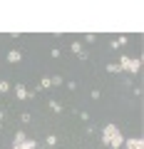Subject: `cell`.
Wrapping results in <instances>:
<instances>
[{
  "mask_svg": "<svg viewBox=\"0 0 144 149\" xmlns=\"http://www.w3.org/2000/svg\"><path fill=\"white\" fill-rule=\"evenodd\" d=\"M102 144H104V147H109V149L124 147L122 129H119L117 124H104V129H102Z\"/></svg>",
  "mask_w": 144,
  "mask_h": 149,
  "instance_id": "6da1fadb",
  "label": "cell"
},
{
  "mask_svg": "<svg viewBox=\"0 0 144 149\" xmlns=\"http://www.w3.org/2000/svg\"><path fill=\"white\" fill-rule=\"evenodd\" d=\"M119 70H122V72H129V74H137L139 70H142V60L139 57H127V55H124V57H119Z\"/></svg>",
  "mask_w": 144,
  "mask_h": 149,
  "instance_id": "7a4b0ae2",
  "label": "cell"
},
{
  "mask_svg": "<svg viewBox=\"0 0 144 149\" xmlns=\"http://www.w3.org/2000/svg\"><path fill=\"white\" fill-rule=\"evenodd\" d=\"M124 149H144V139H142V137L124 139Z\"/></svg>",
  "mask_w": 144,
  "mask_h": 149,
  "instance_id": "3957f363",
  "label": "cell"
},
{
  "mask_svg": "<svg viewBox=\"0 0 144 149\" xmlns=\"http://www.w3.org/2000/svg\"><path fill=\"white\" fill-rule=\"evenodd\" d=\"M13 95H15L17 100H27V87H25V85H20V82H17V85L13 87Z\"/></svg>",
  "mask_w": 144,
  "mask_h": 149,
  "instance_id": "277c9868",
  "label": "cell"
},
{
  "mask_svg": "<svg viewBox=\"0 0 144 149\" xmlns=\"http://www.w3.org/2000/svg\"><path fill=\"white\" fill-rule=\"evenodd\" d=\"M20 60H22V52H20V50H10V52H8V62H10V65H17Z\"/></svg>",
  "mask_w": 144,
  "mask_h": 149,
  "instance_id": "5b68a950",
  "label": "cell"
},
{
  "mask_svg": "<svg viewBox=\"0 0 144 149\" xmlns=\"http://www.w3.org/2000/svg\"><path fill=\"white\" fill-rule=\"evenodd\" d=\"M127 40H129L127 35H119L117 40H112V45H109V47H112V50H117V47H124V45H127Z\"/></svg>",
  "mask_w": 144,
  "mask_h": 149,
  "instance_id": "8992f818",
  "label": "cell"
},
{
  "mask_svg": "<svg viewBox=\"0 0 144 149\" xmlns=\"http://www.w3.org/2000/svg\"><path fill=\"white\" fill-rule=\"evenodd\" d=\"M35 147H38V142H35V139H25L22 144H17V147H13V149H35Z\"/></svg>",
  "mask_w": 144,
  "mask_h": 149,
  "instance_id": "52a82bcc",
  "label": "cell"
},
{
  "mask_svg": "<svg viewBox=\"0 0 144 149\" xmlns=\"http://www.w3.org/2000/svg\"><path fill=\"white\" fill-rule=\"evenodd\" d=\"M47 104H50V112H55V114H60V112H62V104H60L57 100H50Z\"/></svg>",
  "mask_w": 144,
  "mask_h": 149,
  "instance_id": "ba28073f",
  "label": "cell"
},
{
  "mask_svg": "<svg viewBox=\"0 0 144 149\" xmlns=\"http://www.w3.org/2000/svg\"><path fill=\"white\" fill-rule=\"evenodd\" d=\"M10 90H13V85H10V82H8V80H0V95H8Z\"/></svg>",
  "mask_w": 144,
  "mask_h": 149,
  "instance_id": "9c48e42d",
  "label": "cell"
},
{
  "mask_svg": "<svg viewBox=\"0 0 144 149\" xmlns=\"http://www.w3.org/2000/svg\"><path fill=\"white\" fill-rule=\"evenodd\" d=\"M50 85H52V87L65 85V77H60V74H52V77H50Z\"/></svg>",
  "mask_w": 144,
  "mask_h": 149,
  "instance_id": "30bf717a",
  "label": "cell"
},
{
  "mask_svg": "<svg viewBox=\"0 0 144 149\" xmlns=\"http://www.w3.org/2000/svg\"><path fill=\"white\" fill-rule=\"evenodd\" d=\"M70 50H72V52H75L77 57H80V55L85 52V47H82V42H72V45H70Z\"/></svg>",
  "mask_w": 144,
  "mask_h": 149,
  "instance_id": "8fae6325",
  "label": "cell"
},
{
  "mask_svg": "<svg viewBox=\"0 0 144 149\" xmlns=\"http://www.w3.org/2000/svg\"><path fill=\"white\" fill-rule=\"evenodd\" d=\"M25 132H15V139H13V147H17V144H22V142H25Z\"/></svg>",
  "mask_w": 144,
  "mask_h": 149,
  "instance_id": "7c38bea8",
  "label": "cell"
},
{
  "mask_svg": "<svg viewBox=\"0 0 144 149\" xmlns=\"http://www.w3.org/2000/svg\"><path fill=\"white\" fill-rule=\"evenodd\" d=\"M45 147H57V137L55 134H47L45 137Z\"/></svg>",
  "mask_w": 144,
  "mask_h": 149,
  "instance_id": "4fadbf2b",
  "label": "cell"
},
{
  "mask_svg": "<svg viewBox=\"0 0 144 149\" xmlns=\"http://www.w3.org/2000/svg\"><path fill=\"white\" fill-rule=\"evenodd\" d=\"M50 77H42V80H40V85H38V90H50Z\"/></svg>",
  "mask_w": 144,
  "mask_h": 149,
  "instance_id": "5bb4252c",
  "label": "cell"
},
{
  "mask_svg": "<svg viewBox=\"0 0 144 149\" xmlns=\"http://www.w3.org/2000/svg\"><path fill=\"white\" fill-rule=\"evenodd\" d=\"M107 72H122V70H119L117 62H109V65H107Z\"/></svg>",
  "mask_w": 144,
  "mask_h": 149,
  "instance_id": "9a60e30c",
  "label": "cell"
},
{
  "mask_svg": "<svg viewBox=\"0 0 144 149\" xmlns=\"http://www.w3.org/2000/svg\"><path fill=\"white\" fill-rule=\"evenodd\" d=\"M30 119H32V114H30V112H22V114H20V122H22V124H27Z\"/></svg>",
  "mask_w": 144,
  "mask_h": 149,
  "instance_id": "2e32d148",
  "label": "cell"
},
{
  "mask_svg": "<svg viewBox=\"0 0 144 149\" xmlns=\"http://www.w3.org/2000/svg\"><path fill=\"white\" fill-rule=\"evenodd\" d=\"M95 40H97L95 32H87V35H85V42H95Z\"/></svg>",
  "mask_w": 144,
  "mask_h": 149,
  "instance_id": "e0dca14e",
  "label": "cell"
},
{
  "mask_svg": "<svg viewBox=\"0 0 144 149\" xmlns=\"http://www.w3.org/2000/svg\"><path fill=\"white\" fill-rule=\"evenodd\" d=\"M65 87H67L70 92H75V90H77V82H65Z\"/></svg>",
  "mask_w": 144,
  "mask_h": 149,
  "instance_id": "ac0fdd59",
  "label": "cell"
},
{
  "mask_svg": "<svg viewBox=\"0 0 144 149\" xmlns=\"http://www.w3.org/2000/svg\"><path fill=\"white\" fill-rule=\"evenodd\" d=\"M50 55H52V57H60V55H62V50H60V47H52V50H50Z\"/></svg>",
  "mask_w": 144,
  "mask_h": 149,
  "instance_id": "d6986e66",
  "label": "cell"
},
{
  "mask_svg": "<svg viewBox=\"0 0 144 149\" xmlns=\"http://www.w3.org/2000/svg\"><path fill=\"white\" fill-rule=\"evenodd\" d=\"M3 117H5V112L0 109V132H3Z\"/></svg>",
  "mask_w": 144,
  "mask_h": 149,
  "instance_id": "ffe728a7",
  "label": "cell"
}]
</instances>
